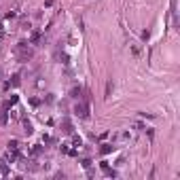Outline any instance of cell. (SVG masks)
Masks as SVG:
<instances>
[{"mask_svg":"<svg viewBox=\"0 0 180 180\" xmlns=\"http://www.w3.org/2000/svg\"><path fill=\"white\" fill-rule=\"evenodd\" d=\"M15 55H17V59L19 61H28V59H32V49L28 47V42H19L15 47Z\"/></svg>","mask_w":180,"mask_h":180,"instance_id":"6da1fadb","label":"cell"},{"mask_svg":"<svg viewBox=\"0 0 180 180\" xmlns=\"http://www.w3.org/2000/svg\"><path fill=\"white\" fill-rule=\"evenodd\" d=\"M74 112L80 116V119H87V116H89V104L87 102H78L74 106Z\"/></svg>","mask_w":180,"mask_h":180,"instance_id":"7a4b0ae2","label":"cell"},{"mask_svg":"<svg viewBox=\"0 0 180 180\" xmlns=\"http://www.w3.org/2000/svg\"><path fill=\"white\" fill-rule=\"evenodd\" d=\"M61 131H64V133H72V123H70L68 116L61 119Z\"/></svg>","mask_w":180,"mask_h":180,"instance_id":"3957f363","label":"cell"},{"mask_svg":"<svg viewBox=\"0 0 180 180\" xmlns=\"http://www.w3.org/2000/svg\"><path fill=\"white\" fill-rule=\"evenodd\" d=\"M0 174H2V176H8V174H11V169H8V165H6L4 159H0Z\"/></svg>","mask_w":180,"mask_h":180,"instance_id":"277c9868","label":"cell"},{"mask_svg":"<svg viewBox=\"0 0 180 180\" xmlns=\"http://www.w3.org/2000/svg\"><path fill=\"white\" fill-rule=\"evenodd\" d=\"M70 95H72V97H76V100H80V97H83V89H80V87H72Z\"/></svg>","mask_w":180,"mask_h":180,"instance_id":"5b68a950","label":"cell"},{"mask_svg":"<svg viewBox=\"0 0 180 180\" xmlns=\"http://www.w3.org/2000/svg\"><path fill=\"white\" fill-rule=\"evenodd\" d=\"M40 36H42V34H40L38 30H36V32H32V36H30V42H32V44H38V42H40Z\"/></svg>","mask_w":180,"mask_h":180,"instance_id":"8992f818","label":"cell"},{"mask_svg":"<svg viewBox=\"0 0 180 180\" xmlns=\"http://www.w3.org/2000/svg\"><path fill=\"white\" fill-rule=\"evenodd\" d=\"M8 150H19V140H8Z\"/></svg>","mask_w":180,"mask_h":180,"instance_id":"52a82bcc","label":"cell"},{"mask_svg":"<svg viewBox=\"0 0 180 180\" xmlns=\"http://www.w3.org/2000/svg\"><path fill=\"white\" fill-rule=\"evenodd\" d=\"M112 144H102V148H100V152H102V155H108V152H112Z\"/></svg>","mask_w":180,"mask_h":180,"instance_id":"ba28073f","label":"cell"},{"mask_svg":"<svg viewBox=\"0 0 180 180\" xmlns=\"http://www.w3.org/2000/svg\"><path fill=\"white\" fill-rule=\"evenodd\" d=\"M23 131L28 133V136H30V133L34 131V127H32V123H30V121H23Z\"/></svg>","mask_w":180,"mask_h":180,"instance_id":"9c48e42d","label":"cell"},{"mask_svg":"<svg viewBox=\"0 0 180 180\" xmlns=\"http://www.w3.org/2000/svg\"><path fill=\"white\" fill-rule=\"evenodd\" d=\"M6 121H8V112H2V110H0V127L6 125Z\"/></svg>","mask_w":180,"mask_h":180,"instance_id":"30bf717a","label":"cell"},{"mask_svg":"<svg viewBox=\"0 0 180 180\" xmlns=\"http://www.w3.org/2000/svg\"><path fill=\"white\" fill-rule=\"evenodd\" d=\"M72 144H74L76 148H80V146H83V140H80L78 136H72Z\"/></svg>","mask_w":180,"mask_h":180,"instance_id":"8fae6325","label":"cell"},{"mask_svg":"<svg viewBox=\"0 0 180 180\" xmlns=\"http://www.w3.org/2000/svg\"><path fill=\"white\" fill-rule=\"evenodd\" d=\"M112 93V80H108V85H106V97H110Z\"/></svg>","mask_w":180,"mask_h":180,"instance_id":"7c38bea8","label":"cell"},{"mask_svg":"<svg viewBox=\"0 0 180 180\" xmlns=\"http://www.w3.org/2000/svg\"><path fill=\"white\" fill-rule=\"evenodd\" d=\"M11 83L17 87V85H19V74H13V80H11Z\"/></svg>","mask_w":180,"mask_h":180,"instance_id":"4fadbf2b","label":"cell"},{"mask_svg":"<svg viewBox=\"0 0 180 180\" xmlns=\"http://www.w3.org/2000/svg\"><path fill=\"white\" fill-rule=\"evenodd\" d=\"M59 59H61V64H68V55H66V53H61Z\"/></svg>","mask_w":180,"mask_h":180,"instance_id":"5bb4252c","label":"cell"},{"mask_svg":"<svg viewBox=\"0 0 180 180\" xmlns=\"http://www.w3.org/2000/svg\"><path fill=\"white\" fill-rule=\"evenodd\" d=\"M100 167H102L104 172H106V169H108V161H102V163H100Z\"/></svg>","mask_w":180,"mask_h":180,"instance_id":"9a60e30c","label":"cell"}]
</instances>
